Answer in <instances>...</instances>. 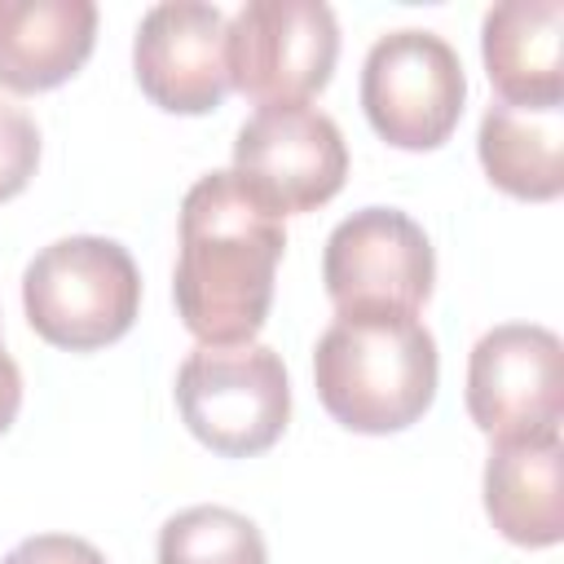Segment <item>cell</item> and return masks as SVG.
<instances>
[{
	"label": "cell",
	"mask_w": 564,
	"mask_h": 564,
	"mask_svg": "<svg viewBox=\"0 0 564 564\" xmlns=\"http://www.w3.org/2000/svg\"><path fill=\"white\" fill-rule=\"evenodd\" d=\"M0 348H4V344H0Z\"/></svg>",
	"instance_id": "cell-19"
},
{
	"label": "cell",
	"mask_w": 564,
	"mask_h": 564,
	"mask_svg": "<svg viewBox=\"0 0 564 564\" xmlns=\"http://www.w3.org/2000/svg\"><path fill=\"white\" fill-rule=\"evenodd\" d=\"M234 172L278 212H313L344 189L348 145L317 106H260L234 141Z\"/></svg>",
	"instance_id": "cell-9"
},
{
	"label": "cell",
	"mask_w": 564,
	"mask_h": 564,
	"mask_svg": "<svg viewBox=\"0 0 564 564\" xmlns=\"http://www.w3.org/2000/svg\"><path fill=\"white\" fill-rule=\"evenodd\" d=\"M286 251L282 216L238 176L207 172L181 198L172 300L198 344H251L273 304Z\"/></svg>",
	"instance_id": "cell-1"
},
{
	"label": "cell",
	"mask_w": 564,
	"mask_h": 564,
	"mask_svg": "<svg viewBox=\"0 0 564 564\" xmlns=\"http://www.w3.org/2000/svg\"><path fill=\"white\" fill-rule=\"evenodd\" d=\"M339 22L322 0H247L225 31L229 88L256 106H300L330 84Z\"/></svg>",
	"instance_id": "cell-7"
},
{
	"label": "cell",
	"mask_w": 564,
	"mask_h": 564,
	"mask_svg": "<svg viewBox=\"0 0 564 564\" xmlns=\"http://www.w3.org/2000/svg\"><path fill=\"white\" fill-rule=\"evenodd\" d=\"M31 330L66 352H93L123 339L141 308V273L128 247L97 234L57 238L22 273Z\"/></svg>",
	"instance_id": "cell-3"
},
{
	"label": "cell",
	"mask_w": 564,
	"mask_h": 564,
	"mask_svg": "<svg viewBox=\"0 0 564 564\" xmlns=\"http://www.w3.org/2000/svg\"><path fill=\"white\" fill-rule=\"evenodd\" d=\"M485 176L524 203H551L564 189V106H489L476 132Z\"/></svg>",
	"instance_id": "cell-14"
},
{
	"label": "cell",
	"mask_w": 564,
	"mask_h": 564,
	"mask_svg": "<svg viewBox=\"0 0 564 564\" xmlns=\"http://www.w3.org/2000/svg\"><path fill=\"white\" fill-rule=\"evenodd\" d=\"M229 18L203 0H172L145 9L132 40V70L141 93L167 115H207L229 93L225 66Z\"/></svg>",
	"instance_id": "cell-10"
},
{
	"label": "cell",
	"mask_w": 564,
	"mask_h": 564,
	"mask_svg": "<svg viewBox=\"0 0 564 564\" xmlns=\"http://www.w3.org/2000/svg\"><path fill=\"white\" fill-rule=\"evenodd\" d=\"M176 410L212 454H264L291 419L286 366L256 339L198 344L176 370Z\"/></svg>",
	"instance_id": "cell-4"
},
{
	"label": "cell",
	"mask_w": 564,
	"mask_h": 564,
	"mask_svg": "<svg viewBox=\"0 0 564 564\" xmlns=\"http://www.w3.org/2000/svg\"><path fill=\"white\" fill-rule=\"evenodd\" d=\"M322 282L339 317H414L436 282L423 225L397 207H361L322 251Z\"/></svg>",
	"instance_id": "cell-5"
},
{
	"label": "cell",
	"mask_w": 564,
	"mask_h": 564,
	"mask_svg": "<svg viewBox=\"0 0 564 564\" xmlns=\"http://www.w3.org/2000/svg\"><path fill=\"white\" fill-rule=\"evenodd\" d=\"M560 31H564L560 0H502L485 13L480 57H485L489 84L507 106L564 101Z\"/></svg>",
	"instance_id": "cell-12"
},
{
	"label": "cell",
	"mask_w": 564,
	"mask_h": 564,
	"mask_svg": "<svg viewBox=\"0 0 564 564\" xmlns=\"http://www.w3.org/2000/svg\"><path fill=\"white\" fill-rule=\"evenodd\" d=\"M485 511L494 529L529 551L555 546L564 538V445L502 441L485 463Z\"/></svg>",
	"instance_id": "cell-13"
},
{
	"label": "cell",
	"mask_w": 564,
	"mask_h": 564,
	"mask_svg": "<svg viewBox=\"0 0 564 564\" xmlns=\"http://www.w3.org/2000/svg\"><path fill=\"white\" fill-rule=\"evenodd\" d=\"M18 410H22V370H18V361L0 348V432L13 427Z\"/></svg>",
	"instance_id": "cell-18"
},
{
	"label": "cell",
	"mask_w": 564,
	"mask_h": 564,
	"mask_svg": "<svg viewBox=\"0 0 564 564\" xmlns=\"http://www.w3.org/2000/svg\"><path fill=\"white\" fill-rule=\"evenodd\" d=\"M441 357L419 317H335L313 348L326 414L361 436L405 432L436 401Z\"/></svg>",
	"instance_id": "cell-2"
},
{
	"label": "cell",
	"mask_w": 564,
	"mask_h": 564,
	"mask_svg": "<svg viewBox=\"0 0 564 564\" xmlns=\"http://www.w3.org/2000/svg\"><path fill=\"white\" fill-rule=\"evenodd\" d=\"M35 163H40L35 119L22 106H13L9 97H0V203L31 185Z\"/></svg>",
	"instance_id": "cell-16"
},
{
	"label": "cell",
	"mask_w": 564,
	"mask_h": 564,
	"mask_svg": "<svg viewBox=\"0 0 564 564\" xmlns=\"http://www.w3.org/2000/svg\"><path fill=\"white\" fill-rule=\"evenodd\" d=\"M467 414L494 441L560 436L564 419V348L533 322H507L476 339L467 357Z\"/></svg>",
	"instance_id": "cell-8"
},
{
	"label": "cell",
	"mask_w": 564,
	"mask_h": 564,
	"mask_svg": "<svg viewBox=\"0 0 564 564\" xmlns=\"http://www.w3.org/2000/svg\"><path fill=\"white\" fill-rule=\"evenodd\" d=\"M97 44L93 0H0V88L48 93L66 84Z\"/></svg>",
	"instance_id": "cell-11"
},
{
	"label": "cell",
	"mask_w": 564,
	"mask_h": 564,
	"mask_svg": "<svg viewBox=\"0 0 564 564\" xmlns=\"http://www.w3.org/2000/svg\"><path fill=\"white\" fill-rule=\"evenodd\" d=\"M159 564H269L264 533L234 507H185L159 529Z\"/></svg>",
	"instance_id": "cell-15"
},
{
	"label": "cell",
	"mask_w": 564,
	"mask_h": 564,
	"mask_svg": "<svg viewBox=\"0 0 564 564\" xmlns=\"http://www.w3.org/2000/svg\"><path fill=\"white\" fill-rule=\"evenodd\" d=\"M467 75L449 40L436 31H388L361 66V110L397 150H436L463 119Z\"/></svg>",
	"instance_id": "cell-6"
},
{
	"label": "cell",
	"mask_w": 564,
	"mask_h": 564,
	"mask_svg": "<svg viewBox=\"0 0 564 564\" xmlns=\"http://www.w3.org/2000/svg\"><path fill=\"white\" fill-rule=\"evenodd\" d=\"M0 564H106V555L75 533H35L18 542Z\"/></svg>",
	"instance_id": "cell-17"
}]
</instances>
